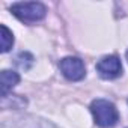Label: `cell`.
Instances as JSON below:
<instances>
[{
    "label": "cell",
    "mask_w": 128,
    "mask_h": 128,
    "mask_svg": "<svg viewBox=\"0 0 128 128\" xmlns=\"http://www.w3.org/2000/svg\"><path fill=\"white\" fill-rule=\"evenodd\" d=\"M90 112L94 114L95 124L102 128H112L119 120L118 108L114 107L113 102H110L107 100H101V98L95 100L90 104Z\"/></svg>",
    "instance_id": "obj_1"
},
{
    "label": "cell",
    "mask_w": 128,
    "mask_h": 128,
    "mask_svg": "<svg viewBox=\"0 0 128 128\" xmlns=\"http://www.w3.org/2000/svg\"><path fill=\"white\" fill-rule=\"evenodd\" d=\"M11 12L23 23H36L47 14V8L39 2H21L11 6Z\"/></svg>",
    "instance_id": "obj_2"
},
{
    "label": "cell",
    "mask_w": 128,
    "mask_h": 128,
    "mask_svg": "<svg viewBox=\"0 0 128 128\" xmlns=\"http://www.w3.org/2000/svg\"><path fill=\"white\" fill-rule=\"evenodd\" d=\"M59 68L62 71V74L65 76L68 80L71 82H78L86 76V68H84V63L82 59L78 57H65L62 59L59 63Z\"/></svg>",
    "instance_id": "obj_3"
},
{
    "label": "cell",
    "mask_w": 128,
    "mask_h": 128,
    "mask_svg": "<svg viewBox=\"0 0 128 128\" xmlns=\"http://www.w3.org/2000/svg\"><path fill=\"white\" fill-rule=\"evenodd\" d=\"M96 71L102 78L112 80V78H116V77L120 76L122 63H120L118 56H104L96 63Z\"/></svg>",
    "instance_id": "obj_4"
},
{
    "label": "cell",
    "mask_w": 128,
    "mask_h": 128,
    "mask_svg": "<svg viewBox=\"0 0 128 128\" xmlns=\"http://www.w3.org/2000/svg\"><path fill=\"white\" fill-rule=\"evenodd\" d=\"M11 128H57L48 120L38 119V118H18L14 119Z\"/></svg>",
    "instance_id": "obj_5"
},
{
    "label": "cell",
    "mask_w": 128,
    "mask_h": 128,
    "mask_svg": "<svg viewBox=\"0 0 128 128\" xmlns=\"http://www.w3.org/2000/svg\"><path fill=\"white\" fill-rule=\"evenodd\" d=\"M20 82V76L14 71H2V96L3 95H8L9 90H12V88L15 84H18Z\"/></svg>",
    "instance_id": "obj_6"
},
{
    "label": "cell",
    "mask_w": 128,
    "mask_h": 128,
    "mask_svg": "<svg viewBox=\"0 0 128 128\" xmlns=\"http://www.w3.org/2000/svg\"><path fill=\"white\" fill-rule=\"evenodd\" d=\"M27 104L26 98L20 95H3L2 96V107L3 108H23Z\"/></svg>",
    "instance_id": "obj_7"
},
{
    "label": "cell",
    "mask_w": 128,
    "mask_h": 128,
    "mask_svg": "<svg viewBox=\"0 0 128 128\" xmlns=\"http://www.w3.org/2000/svg\"><path fill=\"white\" fill-rule=\"evenodd\" d=\"M12 45H14V35L5 24H2V53L9 51Z\"/></svg>",
    "instance_id": "obj_8"
},
{
    "label": "cell",
    "mask_w": 128,
    "mask_h": 128,
    "mask_svg": "<svg viewBox=\"0 0 128 128\" xmlns=\"http://www.w3.org/2000/svg\"><path fill=\"white\" fill-rule=\"evenodd\" d=\"M15 63L24 71L30 70V66L33 65V56L27 51H21L17 57H15Z\"/></svg>",
    "instance_id": "obj_9"
},
{
    "label": "cell",
    "mask_w": 128,
    "mask_h": 128,
    "mask_svg": "<svg viewBox=\"0 0 128 128\" xmlns=\"http://www.w3.org/2000/svg\"><path fill=\"white\" fill-rule=\"evenodd\" d=\"M126 59H128V51H126Z\"/></svg>",
    "instance_id": "obj_10"
}]
</instances>
